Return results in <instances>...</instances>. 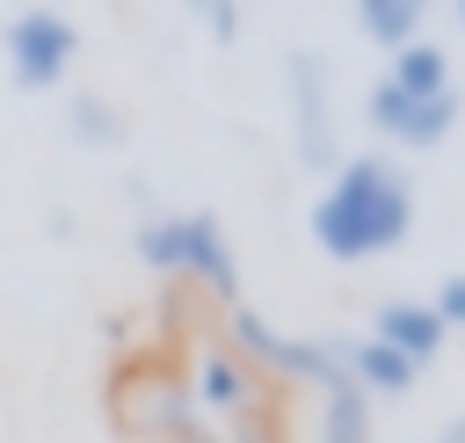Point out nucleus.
I'll return each mask as SVG.
<instances>
[{"mask_svg": "<svg viewBox=\"0 0 465 443\" xmlns=\"http://www.w3.org/2000/svg\"><path fill=\"white\" fill-rule=\"evenodd\" d=\"M189 7H196V15H211V36H218V44H232V36H240V7H232V0H189Z\"/></svg>", "mask_w": 465, "mask_h": 443, "instance_id": "2eb2a0df", "label": "nucleus"}, {"mask_svg": "<svg viewBox=\"0 0 465 443\" xmlns=\"http://www.w3.org/2000/svg\"><path fill=\"white\" fill-rule=\"evenodd\" d=\"M283 80H291V138H298V160L320 167V174H334L341 167V145H334V109H327V65L312 51H291Z\"/></svg>", "mask_w": 465, "mask_h": 443, "instance_id": "0eeeda50", "label": "nucleus"}, {"mask_svg": "<svg viewBox=\"0 0 465 443\" xmlns=\"http://www.w3.org/2000/svg\"><path fill=\"white\" fill-rule=\"evenodd\" d=\"M131 254L153 276H167V283H189V290H203L218 305H240V254H232V240H225V225L211 211H160V218H145L131 232Z\"/></svg>", "mask_w": 465, "mask_h": 443, "instance_id": "f03ea898", "label": "nucleus"}, {"mask_svg": "<svg viewBox=\"0 0 465 443\" xmlns=\"http://www.w3.org/2000/svg\"><path fill=\"white\" fill-rule=\"evenodd\" d=\"M349 7H356V29H363L378 51L414 44V36H421V22H429V0H349Z\"/></svg>", "mask_w": 465, "mask_h": 443, "instance_id": "f8f14e48", "label": "nucleus"}, {"mask_svg": "<svg viewBox=\"0 0 465 443\" xmlns=\"http://www.w3.org/2000/svg\"><path fill=\"white\" fill-rule=\"evenodd\" d=\"M443 443H465V414H458V421H450V428H443Z\"/></svg>", "mask_w": 465, "mask_h": 443, "instance_id": "dca6fc26", "label": "nucleus"}, {"mask_svg": "<svg viewBox=\"0 0 465 443\" xmlns=\"http://www.w3.org/2000/svg\"><path fill=\"white\" fill-rule=\"evenodd\" d=\"M341 370H349V385H363L371 399H400V392H414V378H421V363H407V356L385 349L378 334H341Z\"/></svg>", "mask_w": 465, "mask_h": 443, "instance_id": "1a4fd4ad", "label": "nucleus"}, {"mask_svg": "<svg viewBox=\"0 0 465 443\" xmlns=\"http://www.w3.org/2000/svg\"><path fill=\"white\" fill-rule=\"evenodd\" d=\"M363 116H371L378 138H392V145H407V153H429V145H443L450 123H458V87H450V94H407V87H392V80L378 73V87L363 94Z\"/></svg>", "mask_w": 465, "mask_h": 443, "instance_id": "423d86ee", "label": "nucleus"}, {"mask_svg": "<svg viewBox=\"0 0 465 443\" xmlns=\"http://www.w3.org/2000/svg\"><path fill=\"white\" fill-rule=\"evenodd\" d=\"M305 232L341 269L392 254L414 232V182H407V167L392 153H341V167L320 182V196L305 211Z\"/></svg>", "mask_w": 465, "mask_h": 443, "instance_id": "f257e3e1", "label": "nucleus"}, {"mask_svg": "<svg viewBox=\"0 0 465 443\" xmlns=\"http://www.w3.org/2000/svg\"><path fill=\"white\" fill-rule=\"evenodd\" d=\"M378 436V399L363 385H327L320 392V443H371Z\"/></svg>", "mask_w": 465, "mask_h": 443, "instance_id": "9d476101", "label": "nucleus"}, {"mask_svg": "<svg viewBox=\"0 0 465 443\" xmlns=\"http://www.w3.org/2000/svg\"><path fill=\"white\" fill-rule=\"evenodd\" d=\"M429 312H436L443 327H465V269H450V276L436 283V298H429Z\"/></svg>", "mask_w": 465, "mask_h": 443, "instance_id": "4468645a", "label": "nucleus"}, {"mask_svg": "<svg viewBox=\"0 0 465 443\" xmlns=\"http://www.w3.org/2000/svg\"><path fill=\"white\" fill-rule=\"evenodd\" d=\"M385 80H392V87H407V94H450V51H443L436 36H414V44H400V51H392Z\"/></svg>", "mask_w": 465, "mask_h": 443, "instance_id": "9b49d317", "label": "nucleus"}, {"mask_svg": "<svg viewBox=\"0 0 465 443\" xmlns=\"http://www.w3.org/2000/svg\"><path fill=\"white\" fill-rule=\"evenodd\" d=\"M371 334L385 341V349H400L407 363H436V349H443V320L429 312V298H385L378 312H371Z\"/></svg>", "mask_w": 465, "mask_h": 443, "instance_id": "6e6552de", "label": "nucleus"}, {"mask_svg": "<svg viewBox=\"0 0 465 443\" xmlns=\"http://www.w3.org/2000/svg\"><path fill=\"white\" fill-rule=\"evenodd\" d=\"M65 123H73V138H87V145H124V109H116L109 94H73Z\"/></svg>", "mask_w": 465, "mask_h": 443, "instance_id": "ddd939ff", "label": "nucleus"}, {"mask_svg": "<svg viewBox=\"0 0 465 443\" xmlns=\"http://www.w3.org/2000/svg\"><path fill=\"white\" fill-rule=\"evenodd\" d=\"M0 44H7V80H15L22 94L58 87V80L73 73V58H80V29H73V15H58V7H22Z\"/></svg>", "mask_w": 465, "mask_h": 443, "instance_id": "39448f33", "label": "nucleus"}, {"mask_svg": "<svg viewBox=\"0 0 465 443\" xmlns=\"http://www.w3.org/2000/svg\"><path fill=\"white\" fill-rule=\"evenodd\" d=\"M225 349H240L269 385H312V392H327V385L349 378L341 370V334H283L254 305H225Z\"/></svg>", "mask_w": 465, "mask_h": 443, "instance_id": "7ed1b4c3", "label": "nucleus"}, {"mask_svg": "<svg viewBox=\"0 0 465 443\" xmlns=\"http://www.w3.org/2000/svg\"><path fill=\"white\" fill-rule=\"evenodd\" d=\"M189 407H196V421H211L218 436H232V443H254V421L269 414V378L240 356V349H225V334L218 341H203L196 349V363H189Z\"/></svg>", "mask_w": 465, "mask_h": 443, "instance_id": "20e7f679", "label": "nucleus"}, {"mask_svg": "<svg viewBox=\"0 0 465 443\" xmlns=\"http://www.w3.org/2000/svg\"><path fill=\"white\" fill-rule=\"evenodd\" d=\"M450 7H458V22H465V0H450Z\"/></svg>", "mask_w": 465, "mask_h": 443, "instance_id": "f3484780", "label": "nucleus"}]
</instances>
